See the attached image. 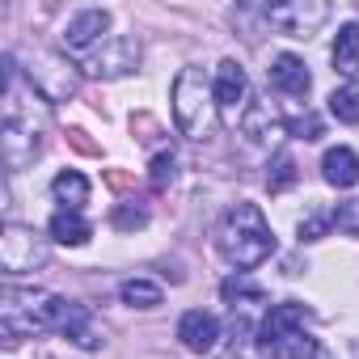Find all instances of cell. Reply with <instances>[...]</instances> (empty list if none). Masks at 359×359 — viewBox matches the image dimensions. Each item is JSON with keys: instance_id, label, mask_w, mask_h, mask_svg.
<instances>
[{"instance_id": "cell-1", "label": "cell", "mask_w": 359, "mask_h": 359, "mask_svg": "<svg viewBox=\"0 0 359 359\" xmlns=\"http://www.w3.org/2000/svg\"><path fill=\"white\" fill-rule=\"evenodd\" d=\"M72 313V300L55 296V292H39V287H5L0 292V321H5L9 342L13 338H34L43 330H64Z\"/></svg>"}, {"instance_id": "cell-2", "label": "cell", "mask_w": 359, "mask_h": 359, "mask_svg": "<svg viewBox=\"0 0 359 359\" xmlns=\"http://www.w3.org/2000/svg\"><path fill=\"white\" fill-rule=\"evenodd\" d=\"M216 245L220 254L237 266V271H250L258 262H266L275 254V233L262 216V208L254 203H233L220 220V233H216Z\"/></svg>"}, {"instance_id": "cell-3", "label": "cell", "mask_w": 359, "mask_h": 359, "mask_svg": "<svg viewBox=\"0 0 359 359\" xmlns=\"http://www.w3.org/2000/svg\"><path fill=\"white\" fill-rule=\"evenodd\" d=\"M39 114H34V102L22 97L18 89V60L5 55V127H0V144H5V161L9 169H22L39 156Z\"/></svg>"}, {"instance_id": "cell-4", "label": "cell", "mask_w": 359, "mask_h": 359, "mask_svg": "<svg viewBox=\"0 0 359 359\" xmlns=\"http://www.w3.org/2000/svg\"><path fill=\"white\" fill-rule=\"evenodd\" d=\"M304 321H309L304 304H296V300L271 304V313L262 317V330L254 338L258 351L266 359H317L321 346H317V338L304 334Z\"/></svg>"}, {"instance_id": "cell-5", "label": "cell", "mask_w": 359, "mask_h": 359, "mask_svg": "<svg viewBox=\"0 0 359 359\" xmlns=\"http://www.w3.org/2000/svg\"><path fill=\"white\" fill-rule=\"evenodd\" d=\"M212 106H216V93L208 89L203 72L199 68H182L173 81V118H177V131L191 135V140H203L208 135V123H212Z\"/></svg>"}, {"instance_id": "cell-6", "label": "cell", "mask_w": 359, "mask_h": 359, "mask_svg": "<svg viewBox=\"0 0 359 359\" xmlns=\"http://www.w3.org/2000/svg\"><path fill=\"white\" fill-rule=\"evenodd\" d=\"M26 76H30L34 93H43L47 102H68L76 93V85H81L76 72H72V64L60 60V55H51V51H34L30 64H26Z\"/></svg>"}, {"instance_id": "cell-7", "label": "cell", "mask_w": 359, "mask_h": 359, "mask_svg": "<svg viewBox=\"0 0 359 359\" xmlns=\"http://www.w3.org/2000/svg\"><path fill=\"white\" fill-rule=\"evenodd\" d=\"M135 64H140V43L127 39V34H114V39H106L81 68H85V76H93V81H114V76H127Z\"/></svg>"}, {"instance_id": "cell-8", "label": "cell", "mask_w": 359, "mask_h": 359, "mask_svg": "<svg viewBox=\"0 0 359 359\" xmlns=\"http://www.w3.org/2000/svg\"><path fill=\"white\" fill-rule=\"evenodd\" d=\"M47 262V245L39 241L34 229H22V224H9L5 237H0V266L9 275H26L34 266Z\"/></svg>"}, {"instance_id": "cell-9", "label": "cell", "mask_w": 359, "mask_h": 359, "mask_svg": "<svg viewBox=\"0 0 359 359\" xmlns=\"http://www.w3.org/2000/svg\"><path fill=\"white\" fill-rule=\"evenodd\" d=\"M325 18H330V5H321V0H292V5H279L266 13V22L287 39H313Z\"/></svg>"}, {"instance_id": "cell-10", "label": "cell", "mask_w": 359, "mask_h": 359, "mask_svg": "<svg viewBox=\"0 0 359 359\" xmlns=\"http://www.w3.org/2000/svg\"><path fill=\"white\" fill-rule=\"evenodd\" d=\"M106 30H110V13H106V9H85V13H76V18L68 22V30H64V51L89 60V55L106 43Z\"/></svg>"}, {"instance_id": "cell-11", "label": "cell", "mask_w": 359, "mask_h": 359, "mask_svg": "<svg viewBox=\"0 0 359 359\" xmlns=\"http://www.w3.org/2000/svg\"><path fill=\"white\" fill-rule=\"evenodd\" d=\"M212 93H216V110L224 114V123H237V114H241V106H245V93H250L245 68H241L237 60H224V64L216 68Z\"/></svg>"}, {"instance_id": "cell-12", "label": "cell", "mask_w": 359, "mask_h": 359, "mask_svg": "<svg viewBox=\"0 0 359 359\" xmlns=\"http://www.w3.org/2000/svg\"><path fill=\"white\" fill-rule=\"evenodd\" d=\"M177 338H182L187 351L203 355V351H212V346L220 342V321H216L212 313H203V309H191L182 321H177Z\"/></svg>"}, {"instance_id": "cell-13", "label": "cell", "mask_w": 359, "mask_h": 359, "mask_svg": "<svg viewBox=\"0 0 359 359\" xmlns=\"http://www.w3.org/2000/svg\"><path fill=\"white\" fill-rule=\"evenodd\" d=\"M271 85L279 89V93H287V97H304L309 93V85H313V76H309V68H304V60L300 55H275L271 60Z\"/></svg>"}, {"instance_id": "cell-14", "label": "cell", "mask_w": 359, "mask_h": 359, "mask_svg": "<svg viewBox=\"0 0 359 359\" xmlns=\"http://www.w3.org/2000/svg\"><path fill=\"white\" fill-rule=\"evenodd\" d=\"M321 173H325L330 187L346 191V187L359 182V156H355L351 148H330V152L321 156Z\"/></svg>"}, {"instance_id": "cell-15", "label": "cell", "mask_w": 359, "mask_h": 359, "mask_svg": "<svg viewBox=\"0 0 359 359\" xmlns=\"http://www.w3.org/2000/svg\"><path fill=\"white\" fill-rule=\"evenodd\" d=\"M330 60H334V72H342V76H355V72H359V26H355V22H346V26L334 34Z\"/></svg>"}, {"instance_id": "cell-16", "label": "cell", "mask_w": 359, "mask_h": 359, "mask_svg": "<svg viewBox=\"0 0 359 359\" xmlns=\"http://www.w3.org/2000/svg\"><path fill=\"white\" fill-rule=\"evenodd\" d=\"M51 237H55L60 245H85V241L93 237V224H89L81 212H68V208H60V212L51 216Z\"/></svg>"}, {"instance_id": "cell-17", "label": "cell", "mask_w": 359, "mask_h": 359, "mask_svg": "<svg viewBox=\"0 0 359 359\" xmlns=\"http://www.w3.org/2000/svg\"><path fill=\"white\" fill-rule=\"evenodd\" d=\"M51 191H55V199H60L68 212H81V208L89 203V177L76 173V169H64V173H55Z\"/></svg>"}, {"instance_id": "cell-18", "label": "cell", "mask_w": 359, "mask_h": 359, "mask_svg": "<svg viewBox=\"0 0 359 359\" xmlns=\"http://www.w3.org/2000/svg\"><path fill=\"white\" fill-rule=\"evenodd\" d=\"M64 334L81 346V351H97V330H93V321H89V313L81 309V304H72V313H68V321H64Z\"/></svg>"}, {"instance_id": "cell-19", "label": "cell", "mask_w": 359, "mask_h": 359, "mask_svg": "<svg viewBox=\"0 0 359 359\" xmlns=\"http://www.w3.org/2000/svg\"><path fill=\"white\" fill-rule=\"evenodd\" d=\"M118 296H123V304H131V309H156V304H161V287H156L152 279H123Z\"/></svg>"}, {"instance_id": "cell-20", "label": "cell", "mask_w": 359, "mask_h": 359, "mask_svg": "<svg viewBox=\"0 0 359 359\" xmlns=\"http://www.w3.org/2000/svg\"><path fill=\"white\" fill-rule=\"evenodd\" d=\"M330 114L338 123H359V85H342L330 93Z\"/></svg>"}, {"instance_id": "cell-21", "label": "cell", "mask_w": 359, "mask_h": 359, "mask_svg": "<svg viewBox=\"0 0 359 359\" xmlns=\"http://www.w3.org/2000/svg\"><path fill=\"white\" fill-rule=\"evenodd\" d=\"M292 182H296V161H292V152H279L275 169L266 173V187H271V195H283Z\"/></svg>"}, {"instance_id": "cell-22", "label": "cell", "mask_w": 359, "mask_h": 359, "mask_svg": "<svg viewBox=\"0 0 359 359\" xmlns=\"http://www.w3.org/2000/svg\"><path fill=\"white\" fill-rule=\"evenodd\" d=\"M220 296H224V300H266V292H262L254 279H245V275L224 279V283H220Z\"/></svg>"}, {"instance_id": "cell-23", "label": "cell", "mask_w": 359, "mask_h": 359, "mask_svg": "<svg viewBox=\"0 0 359 359\" xmlns=\"http://www.w3.org/2000/svg\"><path fill=\"white\" fill-rule=\"evenodd\" d=\"M173 169H177L173 152H156V156H152V173H148V182H152V191H165V187L173 182Z\"/></svg>"}, {"instance_id": "cell-24", "label": "cell", "mask_w": 359, "mask_h": 359, "mask_svg": "<svg viewBox=\"0 0 359 359\" xmlns=\"http://www.w3.org/2000/svg\"><path fill=\"white\" fill-rule=\"evenodd\" d=\"M283 127H287V135H296V140H321V135H325V127H321L317 114H296V118H287Z\"/></svg>"}, {"instance_id": "cell-25", "label": "cell", "mask_w": 359, "mask_h": 359, "mask_svg": "<svg viewBox=\"0 0 359 359\" xmlns=\"http://www.w3.org/2000/svg\"><path fill=\"white\" fill-rule=\"evenodd\" d=\"M114 229H123V233H135V229H144L148 224V212L144 208H135V203H123V208H114Z\"/></svg>"}, {"instance_id": "cell-26", "label": "cell", "mask_w": 359, "mask_h": 359, "mask_svg": "<svg viewBox=\"0 0 359 359\" xmlns=\"http://www.w3.org/2000/svg\"><path fill=\"white\" fill-rule=\"evenodd\" d=\"M334 224H338V233L359 237V203H355V199H351V203H338V208H334Z\"/></svg>"}, {"instance_id": "cell-27", "label": "cell", "mask_w": 359, "mask_h": 359, "mask_svg": "<svg viewBox=\"0 0 359 359\" xmlns=\"http://www.w3.org/2000/svg\"><path fill=\"white\" fill-rule=\"evenodd\" d=\"M330 224H334V216H309V220H300V241H317V237H325Z\"/></svg>"}, {"instance_id": "cell-28", "label": "cell", "mask_w": 359, "mask_h": 359, "mask_svg": "<svg viewBox=\"0 0 359 359\" xmlns=\"http://www.w3.org/2000/svg\"><path fill=\"white\" fill-rule=\"evenodd\" d=\"M220 359H245V355H237V351H229V355H220Z\"/></svg>"}]
</instances>
